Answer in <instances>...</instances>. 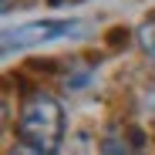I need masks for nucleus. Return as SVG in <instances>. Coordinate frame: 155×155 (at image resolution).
Returning a JSON list of instances; mask_svg holds the SVG:
<instances>
[{
  "instance_id": "obj_5",
  "label": "nucleus",
  "mask_w": 155,
  "mask_h": 155,
  "mask_svg": "<svg viewBox=\"0 0 155 155\" xmlns=\"http://www.w3.org/2000/svg\"><path fill=\"white\" fill-rule=\"evenodd\" d=\"M10 155H54V152H44V148H34V145L24 142V145H14V148H10Z\"/></svg>"
},
{
  "instance_id": "obj_4",
  "label": "nucleus",
  "mask_w": 155,
  "mask_h": 155,
  "mask_svg": "<svg viewBox=\"0 0 155 155\" xmlns=\"http://www.w3.org/2000/svg\"><path fill=\"white\" fill-rule=\"evenodd\" d=\"M138 44H142V51L148 54V61L155 64V17L145 20L142 27H138Z\"/></svg>"
},
{
  "instance_id": "obj_1",
  "label": "nucleus",
  "mask_w": 155,
  "mask_h": 155,
  "mask_svg": "<svg viewBox=\"0 0 155 155\" xmlns=\"http://www.w3.org/2000/svg\"><path fill=\"white\" fill-rule=\"evenodd\" d=\"M20 138L34 145V148H44V152H54L64 138V111L54 98L47 94H34L24 101L20 108Z\"/></svg>"
},
{
  "instance_id": "obj_2",
  "label": "nucleus",
  "mask_w": 155,
  "mask_h": 155,
  "mask_svg": "<svg viewBox=\"0 0 155 155\" xmlns=\"http://www.w3.org/2000/svg\"><path fill=\"white\" fill-rule=\"evenodd\" d=\"M81 31L78 20H34V24H24L17 31H7V44L4 51H20V47H34V44H51V41H61V37H71Z\"/></svg>"
},
{
  "instance_id": "obj_3",
  "label": "nucleus",
  "mask_w": 155,
  "mask_h": 155,
  "mask_svg": "<svg viewBox=\"0 0 155 155\" xmlns=\"http://www.w3.org/2000/svg\"><path fill=\"white\" fill-rule=\"evenodd\" d=\"M101 155H138V142L128 132L115 128V132H108L105 142H101Z\"/></svg>"
}]
</instances>
